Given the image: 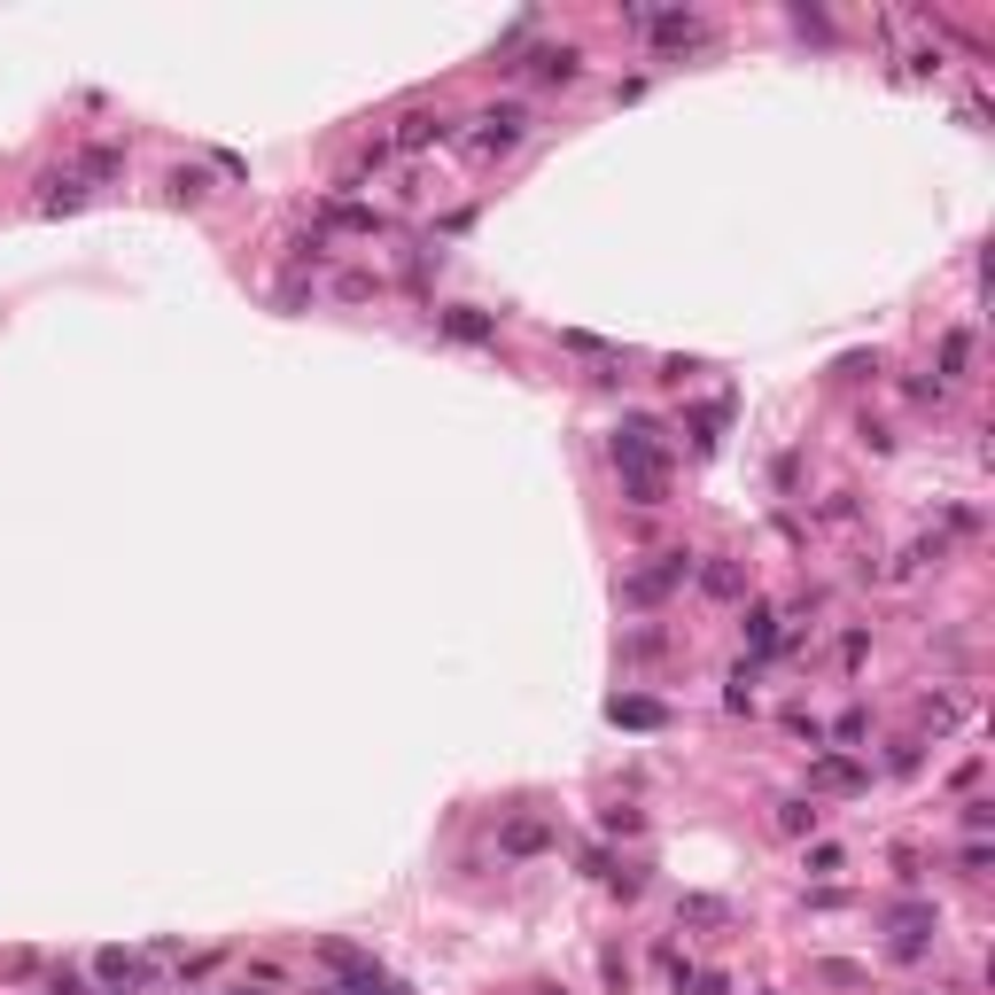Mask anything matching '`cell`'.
Here are the masks:
<instances>
[{
	"mask_svg": "<svg viewBox=\"0 0 995 995\" xmlns=\"http://www.w3.org/2000/svg\"><path fill=\"white\" fill-rule=\"evenodd\" d=\"M521 133H529V110H521V102H506V110H490V117H483V140H475V156H498V148H513Z\"/></svg>",
	"mask_w": 995,
	"mask_h": 995,
	"instance_id": "1",
	"label": "cell"
},
{
	"mask_svg": "<svg viewBox=\"0 0 995 995\" xmlns=\"http://www.w3.org/2000/svg\"><path fill=\"white\" fill-rule=\"evenodd\" d=\"M685 576H692V561H685V553H662V568H638V576H630V599H662V591L685 584Z\"/></svg>",
	"mask_w": 995,
	"mask_h": 995,
	"instance_id": "2",
	"label": "cell"
},
{
	"mask_svg": "<svg viewBox=\"0 0 995 995\" xmlns=\"http://www.w3.org/2000/svg\"><path fill=\"white\" fill-rule=\"evenodd\" d=\"M436 327H443L451 342H490V335H498V319H483V312H467V304H451V312H436Z\"/></svg>",
	"mask_w": 995,
	"mask_h": 995,
	"instance_id": "3",
	"label": "cell"
},
{
	"mask_svg": "<svg viewBox=\"0 0 995 995\" xmlns=\"http://www.w3.org/2000/svg\"><path fill=\"white\" fill-rule=\"evenodd\" d=\"M809 785H825V793H856V785H863V770H856L848 755H825L817 770H809Z\"/></svg>",
	"mask_w": 995,
	"mask_h": 995,
	"instance_id": "4",
	"label": "cell"
},
{
	"mask_svg": "<svg viewBox=\"0 0 995 995\" xmlns=\"http://www.w3.org/2000/svg\"><path fill=\"white\" fill-rule=\"evenodd\" d=\"M607 715H614V723H630V732H662V723H669V708H662V700H614Z\"/></svg>",
	"mask_w": 995,
	"mask_h": 995,
	"instance_id": "5",
	"label": "cell"
},
{
	"mask_svg": "<svg viewBox=\"0 0 995 995\" xmlns=\"http://www.w3.org/2000/svg\"><path fill=\"white\" fill-rule=\"evenodd\" d=\"M443 133H451L443 117H428V110H412V117L397 125V148H428V140H443Z\"/></svg>",
	"mask_w": 995,
	"mask_h": 995,
	"instance_id": "6",
	"label": "cell"
},
{
	"mask_svg": "<svg viewBox=\"0 0 995 995\" xmlns=\"http://www.w3.org/2000/svg\"><path fill=\"white\" fill-rule=\"evenodd\" d=\"M700 584H708V599H739V591H747L732 561H708V568H700Z\"/></svg>",
	"mask_w": 995,
	"mask_h": 995,
	"instance_id": "7",
	"label": "cell"
},
{
	"mask_svg": "<svg viewBox=\"0 0 995 995\" xmlns=\"http://www.w3.org/2000/svg\"><path fill=\"white\" fill-rule=\"evenodd\" d=\"M545 840H553V833H545V825H536V817H521V825H506V848H513V856H536V848H545Z\"/></svg>",
	"mask_w": 995,
	"mask_h": 995,
	"instance_id": "8",
	"label": "cell"
},
{
	"mask_svg": "<svg viewBox=\"0 0 995 995\" xmlns=\"http://www.w3.org/2000/svg\"><path fill=\"white\" fill-rule=\"evenodd\" d=\"M529 70H536V78H561V86H568V78H576V55H568V47H545V55L529 63Z\"/></svg>",
	"mask_w": 995,
	"mask_h": 995,
	"instance_id": "9",
	"label": "cell"
},
{
	"mask_svg": "<svg viewBox=\"0 0 995 995\" xmlns=\"http://www.w3.org/2000/svg\"><path fill=\"white\" fill-rule=\"evenodd\" d=\"M778 833H817V809L809 801H778Z\"/></svg>",
	"mask_w": 995,
	"mask_h": 995,
	"instance_id": "10",
	"label": "cell"
},
{
	"mask_svg": "<svg viewBox=\"0 0 995 995\" xmlns=\"http://www.w3.org/2000/svg\"><path fill=\"white\" fill-rule=\"evenodd\" d=\"M140 972H148L140 957H125V949H102V980H125V987H133Z\"/></svg>",
	"mask_w": 995,
	"mask_h": 995,
	"instance_id": "11",
	"label": "cell"
},
{
	"mask_svg": "<svg viewBox=\"0 0 995 995\" xmlns=\"http://www.w3.org/2000/svg\"><path fill=\"white\" fill-rule=\"evenodd\" d=\"M677 918H685V926H723V902L692 894V902H677Z\"/></svg>",
	"mask_w": 995,
	"mask_h": 995,
	"instance_id": "12",
	"label": "cell"
},
{
	"mask_svg": "<svg viewBox=\"0 0 995 995\" xmlns=\"http://www.w3.org/2000/svg\"><path fill=\"white\" fill-rule=\"evenodd\" d=\"M117 163H125L117 148H86V163H78V171H86V179H117Z\"/></svg>",
	"mask_w": 995,
	"mask_h": 995,
	"instance_id": "13",
	"label": "cell"
},
{
	"mask_svg": "<svg viewBox=\"0 0 995 995\" xmlns=\"http://www.w3.org/2000/svg\"><path fill=\"white\" fill-rule=\"evenodd\" d=\"M171 195H179V203H203V195H211V179H203V171H179V179H171Z\"/></svg>",
	"mask_w": 995,
	"mask_h": 995,
	"instance_id": "14",
	"label": "cell"
},
{
	"mask_svg": "<svg viewBox=\"0 0 995 995\" xmlns=\"http://www.w3.org/2000/svg\"><path fill=\"white\" fill-rule=\"evenodd\" d=\"M964 358H972V335H949V342H941V366L964 374Z\"/></svg>",
	"mask_w": 995,
	"mask_h": 995,
	"instance_id": "15",
	"label": "cell"
},
{
	"mask_svg": "<svg viewBox=\"0 0 995 995\" xmlns=\"http://www.w3.org/2000/svg\"><path fill=\"white\" fill-rule=\"evenodd\" d=\"M747 638H755V646H778V630H770V607H755V614H747Z\"/></svg>",
	"mask_w": 995,
	"mask_h": 995,
	"instance_id": "16",
	"label": "cell"
},
{
	"mask_svg": "<svg viewBox=\"0 0 995 995\" xmlns=\"http://www.w3.org/2000/svg\"><path fill=\"white\" fill-rule=\"evenodd\" d=\"M47 995H78V987H70V980H55V987H47Z\"/></svg>",
	"mask_w": 995,
	"mask_h": 995,
	"instance_id": "17",
	"label": "cell"
}]
</instances>
